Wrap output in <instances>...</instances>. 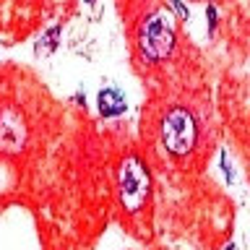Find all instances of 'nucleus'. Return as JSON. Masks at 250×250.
Here are the masks:
<instances>
[{"mask_svg":"<svg viewBox=\"0 0 250 250\" xmlns=\"http://www.w3.org/2000/svg\"><path fill=\"white\" fill-rule=\"evenodd\" d=\"M148 195H151V172L144 159L136 154L125 156L117 172V201L125 214H138L146 208Z\"/></svg>","mask_w":250,"mask_h":250,"instance_id":"obj_1","label":"nucleus"},{"mask_svg":"<svg viewBox=\"0 0 250 250\" xmlns=\"http://www.w3.org/2000/svg\"><path fill=\"white\" fill-rule=\"evenodd\" d=\"M159 138L164 151L172 156H188L198 144V123L188 107H172L164 112L159 125Z\"/></svg>","mask_w":250,"mask_h":250,"instance_id":"obj_2","label":"nucleus"},{"mask_svg":"<svg viewBox=\"0 0 250 250\" xmlns=\"http://www.w3.org/2000/svg\"><path fill=\"white\" fill-rule=\"evenodd\" d=\"M138 50L148 62L167 60L175 50V29L164 13L146 16L138 29Z\"/></svg>","mask_w":250,"mask_h":250,"instance_id":"obj_3","label":"nucleus"},{"mask_svg":"<svg viewBox=\"0 0 250 250\" xmlns=\"http://www.w3.org/2000/svg\"><path fill=\"white\" fill-rule=\"evenodd\" d=\"M26 123L19 109L13 107H5L0 112V151L8 154V156H16L21 154V148L26 146Z\"/></svg>","mask_w":250,"mask_h":250,"instance_id":"obj_4","label":"nucleus"},{"mask_svg":"<svg viewBox=\"0 0 250 250\" xmlns=\"http://www.w3.org/2000/svg\"><path fill=\"white\" fill-rule=\"evenodd\" d=\"M97 109L102 117H120L128 112V99L123 97L120 89L107 86V89H102L97 94Z\"/></svg>","mask_w":250,"mask_h":250,"instance_id":"obj_5","label":"nucleus"},{"mask_svg":"<svg viewBox=\"0 0 250 250\" xmlns=\"http://www.w3.org/2000/svg\"><path fill=\"white\" fill-rule=\"evenodd\" d=\"M60 39H62V23H52V26L47 31H42L39 39L34 42V55H37V58H47V55H52L60 47Z\"/></svg>","mask_w":250,"mask_h":250,"instance_id":"obj_6","label":"nucleus"},{"mask_svg":"<svg viewBox=\"0 0 250 250\" xmlns=\"http://www.w3.org/2000/svg\"><path fill=\"white\" fill-rule=\"evenodd\" d=\"M164 5L169 8L172 16H175L177 21H188V19H190V8H188L183 0H164Z\"/></svg>","mask_w":250,"mask_h":250,"instance_id":"obj_7","label":"nucleus"},{"mask_svg":"<svg viewBox=\"0 0 250 250\" xmlns=\"http://www.w3.org/2000/svg\"><path fill=\"white\" fill-rule=\"evenodd\" d=\"M219 159H222V172H224V180L227 183H234V169H232V164H229V156H227V151H222V156H219Z\"/></svg>","mask_w":250,"mask_h":250,"instance_id":"obj_8","label":"nucleus"},{"mask_svg":"<svg viewBox=\"0 0 250 250\" xmlns=\"http://www.w3.org/2000/svg\"><path fill=\"white\" fill-rule=\"evenodd\" d=\"M206 21H208V34L216 29V5H206Z\"/></svg>","mask_w":250,"mask_h":250,"instance_id":"obj_9","label":"nucleus"},{"mask_svg":"<svg viewBox=\"0 0 250 250\" xmlns=\"http://www.w3.org/2000/svg\"><path fill=\"white\" fill-rule=\"evenodd\" d=\"M224 250H234V245H232V242H229V245H227V248H224Z\"/></svg>","mask_w":250,"mask_h":250,"instance_id":"obj_10","label":"nucleus"},{"mask_svg":"<svg viewBox=\"0 0 250 250\" xmlns=\"http://www.w3.org/2000/svg\"><path fill=\"white\" fill-rule=\"evenodd\" d=\"M83 3H94V0H83Z\"/></svg>","mask_w":250,"mask_h":250,"instance_id":"obj_11","label":"nucleus"}]
</instances>
